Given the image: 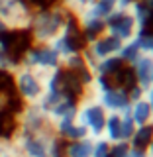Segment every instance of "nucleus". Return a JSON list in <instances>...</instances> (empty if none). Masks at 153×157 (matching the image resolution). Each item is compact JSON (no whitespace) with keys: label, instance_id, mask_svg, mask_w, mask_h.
<instances>
[{"label":"nucleus","instance_id":"1","mask_svg":"<svg viewBox=\"0 0 153 157\" xmlns=\"http://www.w3.org/2000/svg\"><path fill=\"white\" fill-rule=\"evenodd\" d=\"M14 85H16V90L20 92V96L24 100L36 102L43 96V81L39 78V75L32 69H24L20 71L16 77H14Z\"/></svg>","mask_w":153,"mask_h":157},{"label":"nucleus","instance_id":"2","mask_svg":"<svg viewBox=\"0 0 153 157\" xmlns=\"http://www.w3.org/2000/svg\"><path fill=\"white\" fill-rule=\"evenodd\" d=\"M106 110L102 104H96V102H90L78 112V124H82L88 130V134H102L106 126Z\"/></svg>","mask_w":153,"mask_h":157},{"label":"nucleus","instance_id":"3","mask_svg":"<svg viewBox=\"0 0 153 157\" xmlns=\"http://www.w3.org/2000/svg\"><path fill=\"white\" fill-rule=\"evenodd\" d=\"M100 104H104V108H110L114 112L126 110L128 106L132 104L130 96H128L126 90H120V88H110V90H104V94L100 98Z\"/></svg>","mask_w":153,"mask_h":157},{"label":"nucleus","instance_id":"4","mask_svg":"<svg viewBox=\"0 0 153 157\" xmlns=\"http://www.w3.org/2000/svg\"><path fill=\"white\" fill-rule=\"evenodd\" d=\"M132 112H130V116H132V120H134V124L136 126H143V124H149L151 122V118H153V108L151 104L147 100H136V102H132Z\"/></svg>","mask_w":153,"mask_h":157},{"label":"nucleus","instance_id":"5","mask_svg":"<svg viewBox=\"0 0 153 157\" xmlns=\"http://www.w3.org/2000/svg\"><path fill=\"white\" fill-rule=\"evenodd\" d=\"M153 141V124H143L140 128H136L134 136H132V147L136 149H147Z\"/></svg>","mask_w":153,"mask_h":157},{"label":"nucleus","instance_id":"6","mask_svg":"<svg viewBox=\"0 0 153 157\" xmlns=\"http://www.w3.org/2000/svg\"><path fill=\"white\" fill-rule=\"evenodd\" d=\"M92 151H94V144L90 140H77L73 144H69L65 147L67 157H92Z\"/></svg>","mask_w":153,"mask_h":157},{"label":"nucleus","instance_id":"7","mask_svg":"<svg viewBox=\"0 0 153 157\" xmlns=\"http://www.w3.org/2000/svg\"><path fill=\"white\" fill-rule=\"evenodd\" d=\"M106 136L112 141H122V116L120 114H112L106 118V126H104Z\"/></svg>","mask_w":153,"mask_h":157},{"label":"nucleus","instance_id":"8","mask_svg":"<svg viewBox=\"0 0 153 157\" xmlns=\"http://www.w3.org/2000/svg\"><path fill=\"white\" fill-rule=\"evenodd\" d=\"M126 157H147L145 149H136V147H130V151H128Z\"/></svg>","mask_w":153,"mask_h":157},{"label":"nucleus","instance_id":"9","mask_svg":"<svg viewBox=\"0 0 153 157\" xmlns=\"http://www.w3.org/2000/svg\"><path fill=\"white\" fill-rule=\"evenodd\" d=\"M147 149H149V151H151V155H153V141H151V145L147 147Z\"/></svg>","mask_w":153,"mask_h":157}]
</instances>
